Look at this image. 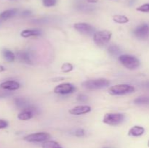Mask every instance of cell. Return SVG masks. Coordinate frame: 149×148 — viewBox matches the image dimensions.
<instances>
[{
    "label": "cell",
    "instance_id": "6da1fadb",
    "mask_svg": "<svg viewBox=\"0 0 149 148\" xmlns=\"http://www.w3.org/2000/svg\"><path fill=\"white\" fill-rule=\"evenodd\" d=\"M110 81L106 78H95L84 81L82 86L87 90H97L109 86Z\"/></svg>",
    "mask_w": 149,
    "mask_h": 148
},
{
    "label": "cell",
    "instance_id": "7a4b0ae2",
    "mask_svg": "<svg viewBox=\"0 0 149 148\" xmlns=\"http://www.w3.org/2000/svg\"><path fill=\"white\" fill-rule=\"evenodd\" d=\"M119 60L124 67L129 70H135L141 65L139 59L130 55H122L119 57Z\"/></svg>",
    "mask_w": 149,
    "mask_h": 148
},
{
    "label": "cell",
    "instance_id": "3957f363",
    "mask_svg": "<svg viewBox=\"0 0 149 148\" xmlns=\"http://www.w3.org/2000/svg\"><path fill=\"white\" fill-rule=\"evenodd\" d=\"M135 90V87L129 84H116L109 89V93L111 95L114 96L125 95L134 92Z\"/></svg>",
    "mask_w": 149,
    "mask_h": 148
},
{
    "label": "cell",
    "instance_id": "277c9868",
    "mask_svg": "<svg viewBox=\"0 0 149 148\" xmlns=\"http://www.w3.org/2000/svg\"><path fill=\"white\" fill-rule=\"evenodd\" d=\"M112 33L109 30H103L95 32L93 35V41L97 46H104L110 41Z\"/></svg>",
    "mask_w": 149,
    "mask_h": 148
},
{
    "label": "cell",
    "instance_id": "5b68a950",
    "mask_svg": "<svg viewBox=\"0 0 149 148\" xmlns=\"http://www.w3.org/2000/svg\"><path fill=\"white\" fill-rule=\"evenodd\" d=\"M125 120V115L122 113H106L103 118V122L109 126H116Z\"/></svg>",
    "mask_w": 149,
    "mask_h": 148
},
{
    "label": "cell",
    "instance_id": "8992f818",
    "mask_svg": "<svg viewBox=\"0 0 149 148\" xmlns=\"http://www.w3.org/2000/svg\"><path fill=\"white\" fill-rule=\"evenodd\" d=\"M50 136V134L47 133V132H37V133H33L27 135L23 138V139L28 142L39 143V142H45L49 140Z\"/></svg>",
    "mask_w": 149,
    "mask_h": 148
},
{
    "label": "cell",
    "instance_id": "52a82bcc",
    "mask_svg": "<svg viewBox=\"0 0 149 148\" xmlns=\"http://www.w3.org/2000/svg\"><path fill=\"white\" fill-rule=\"evenodd\" d=\"M76 90L75 86L70 83H63L54 88V92L58 94H69Z\"/></svg>",
    "mask_w": 149,
    "mask_h": 148
},
{
    "label": "cell",
    "instance_id": "ba28073f",
    "mask_svg": "<svg viewBox=\"0 0 149 148\" xmlns=\"http://www.w3.org/2000/svg\"><path fill=\"white\" fill-rule=\"evenodd\" d=\"M74 28L75 30L79 32L81 34L84 35H92L95 33V29L91 25L86 23H77L74 25Z\"/></svg>",
    "mask_w": 149,
    "mask_h": 148
},
{
    "label": "cell",
    "instance_id": "9c48e42d",
    "mask_svg": "<svg viewBox=\"0 0 149 148\" xmlns=\"http://www.w3.org/2000/svg\"><path fill=\"white\" fill-rule=\"evenodd\" d=\"M133 33L137 38L141 39H145L149 37V24L143 23L135 28Z\"/></svg>",
    "mask_w": 149,
    "mask_h": 148
},
{
    "label": "cell",
    "instance_id": "30bf717a",
    "mask_svg": "<svg viewBox=\"0 0 149 148\" xmlns=\"http://www.w3.org/2000/svg\"><path fill=\"white\" fill-rule=\"evenodd\" d=\"M36 113V109L35 107L29 106V107L23 110L17 115V118L21 120H28L31 119Z\"/></svg>",
    "mask_w": 149,
    "mask_h": 148
},
{
    "label": "cell",
    "instance_id": "8fae6325",
    "mask_svg": "<svg viewBox=\"0 0 149 148\" xmlns=\"http://www.w3.org/2000/svg\"><path fill=\"white\" fill-rule=\"evenodd\" d=\"M92 110V108L89 105H78L69 110V113L73 115H80L87 114Z\"/></svg>",
    "mask_w": 149,
    "mask_h": 148
},
{
    "label": "cell",
    "instance_id": "7c38bea8",
    "mask_svg": "<svg viewBox=\"0 0 149 148\" xmlns=\"http://www.w3.org/2000/svg\"><path fill=\"white\" fill-rule=\"evenodd\" d=\"M16 57L20 62L26 64H32L31 55L29 52L26 51H17L16 52Z\"/></svg>",
    "mask_w": 149,
    "mask_h": 148
},
{
    "label": "cell",
    "instance_id": "4fadbf2b",
    "mask_svg": "<svg viewBox=\"0 0 149 148\" xmlns=\"http://www.w3.org/2000/svg\"><path fill=\"white\" fill-rule=\"evenodd\" d=\"M20 85L16 81H6L0 84V87L8 91H15L20 88Z\"/></svg>",
    "mask_w": 149,
    "mask_h": 148
},
{
    "label": "cell",
    "instance_id": "5bb4252c",
    "mask_svg": "<svg viewBox=\"0 0 149 148\" xmlns=\"http://www.w3.org/2000/svg\"><path fill=\"white\" fill-rule=\"evenodd\" d=\"M145 133V129L141 126H134L131 129H130L128 131V136L138 137L142 136Z\"/></svg>",
    "mask_w": 149,
    "mask_h": 148
},
{
    "label": "cell",
    "instance_id": "9a60e30c",
    "mask_svg": "<svg viewBox=\"0 0 149 148\" xmlns=\"http://www.w3.org/2000/svg\"><path fill=\"white\" fill-rule=\"evenodd\" d=\"M17 12H18V10L16 8L9 9V10H4V12H2L0 14V19L2 20H8V19L11 18V17L16 15Z\"/></svg>",
    "mask_w": 149,
    "mask_h": 148
},
{
    "label": "cell",
    "instance_id": "2e32d148",
    "mask_svg": "<svg viewBox=\"0 0 149 148\" xmlns=\"http://www.w3.org/2000/svg\"><path fill=\"white\" fill-rule=\"evenodd\" d=\"M14 102L17 108H20L23 110L30 106L28 100H26L25 98H23V97H17V98H15L14 100Z\"/></svg>",
    "mask_w": 149,
    "mask_h": 148
},
{
    "label": "cell",
    "instance_id": "e0dca14e",
    "mask_svg": "<svg viewBox=\"0 0 149 148\" xmlns=\"http://www.w3.org/2000/svg\"><path fill=\"white\" fill-rule=\"evenodd\" d=\"M1 54H2V56L4 57V59L6 61H7V62H13L15 59V55L11 50H10V49H4L1 51Z\"/></svg>",
    "mask_w": 149,
    "mask_h": 148
},
{
    "label": "cell",
    "instance_id": "ac0fdd59",
    "mask_svg": "<svg viewBox=\"0 0 149 148\" xmlns=\"http://www.w3.org/2000/svg\"><path fill=\"white\" fill-rule=\"evenodd\" d=\"M42 35V32L39 30H23L20 33V36L23 38H29L31 36H39Z\"/></svg>",
    "mask_w": 149,
    "mask_h": 148
},
{
    "label": "cell",
    "instance_id": "d6986e66",
    "mask_svg": "<svg viewBox=\"0 0 149 148\" xmlns=\"http://www.w3.org/2000/svg\"><path fill=\"white\" fill-rule=\"evenodd\" d=\"M42 148H63L62 146L58 142L55 141L47 140L43 142L42 145Z\"/></svg>",
    "mask_w": 149,
    "mask_h": 148
},
{
    "label": "cell",
    "instance_id": "ffe728a7",
    "mask_svg": "<svg viewBox=\"0 0 149 148\" xmlns=\"http://www.w3.org/2000/svg\"><path fill=\"white\" fill-rule=\"evenodd\" d=\"M113 22L119 24H125L129 22V18L125 15H116L113 17Z\"/></svg>",
    "mask_w": 149,
    "mask_h": 148
},
{
    "label": "cell",
    "instance_id": "44dd1931",
    "mask_svg": "<svg viewBox=\"0 0 149 148\" xmlns=\"http://www.w3.org/2000/svg\"><path fill=\"white\" fill-rule=\"evenodd\" d=\"M108 52L111 56H116L119 55L121 52V49L119 46L116 44H111L108 48Z\"/></svg>",
    "mask_w": 149,
    "mask_h": 148
},
{
    "label": "cell",
    "instance_id": "7402d4cb",
    "mask_svg": "<svg viewBox=\"0 0 149 148\" xmlns=\"http://www.w3.org/2000/svg\"><path fill=\"white\" fill-rule=\"evenodd\" d=\"M134 103L136 104H149V97L147 96H141L137 97L134 100Z\"/></svg>",
    "mask_w": 149,
    "mask_h": 148
},
{
    "label": "cell",
    "instance_id": "603a6c76",
    "mask_svg": "<svg viewBox=\"0 0 149 148\" xmlns=\"http://www.w3.org/2000/svg\"><path fill=\"white\" fill-rule=\"evenodd\" d=\"M73 69H74V66H73L72 64L69 63V62L63 63L61 66V71L63 73H69L72 71Z\"/></svg>",
    "mask_w": 149,
    "mask_h": 148
},
{
    "label": "cell",
    "instance_id": "cb8c5ba5",
    "mask_svg": "<svg viewBox=\"0 0 149 148\" xmlns=\"http://www.w3.org/2000/svg\"><path fill=\"white\" fill-rule=\"evenodd\" d=\"M13 94L11 91L8 90H5L0 87V98H5V97H10Z\"/></svg>",
    "mask_w": 149,
    "mask_h": 148
},
{
    "label": "cell",
    "instance_id": "d4e9b609",
    "mask_svg": "<svg viewBox=\"0 0 149 148\" xmlns=\"http://www.w3.org/2000/svg\"><path fill=\"white\" fill-rule=\"evenodd\" d=\"M43 5L46 7H53L56 4L57 0H42Z\"/></svg>",
    "mask_w": 149,
    "mask_h": 148
},
{
    "label": "cell",
    "instance_id": "484cf974",
    "mask_svg": "<svg viewBox=\"0 0 149 148\" xmlns=\"http://www.w3.org/2000/svg\"><path fill=\"white\" fill-rule=\"evenodd\" d=\"M137 11L142 12H149V4H144L137 8Z\"/></svg>",
    "mask_w": 149,
    "mask_h": 148
},
{
    "label": "cell",
    "instance_id": "4316f807",
    "mask_svg": "<svg viewBox=\"0 0 149 148\" xmlns=\"http://www.w3.org/2000/svg\"><path fill=\"white\" fill-rule=\"evenodd\" d=\"M85 134V131L83 129H78L75 131L74 132V135L77 137H81V136H84Z\"/></svg>",
    "mask_w": 149,
    "mask_h": 148
},
{
    "label": "cell",
    "instance_id": "83f0119b",
    "mask_svg": "<svg viewBox=\"0 0 149 148\" xmlns=\"http://www.w3.org/2000/svg\"><path fill=\"white\" fill-rule=\"evenodd\" d=\"M87 100H88V97H87V95L84 94H79L77 96V100L79 102H85L86 101H87Z\"/></svg>",
    "mask_w": 149,
    "mask_h": 148
},
{
    "label": "cell",
    "instance_id": "f1b7e54d",
    "mask_svg": "<svg viewBox=\"0 0 149 148\" xmlns=\"http://www.w3.org/2000/svg\"><path fill=\"white\" fill-rule=\"evenodd\" d=\"M8 126V122L3 119H0V129H5Z\"/></svg>",
    "mask_w": 149,
    "mask_h": 148
},
{
    "label": "cell",
    "instance_id": "f546056e",
    "mask_svg": "<svg viewBox=\"0 0 149 148\" xmlns=\"http://www.w3.org/2000/svg\"><path fill=\"white\" fill-rule=\"evenodd\" d=\"M31 14V12L30 10H24V11L22 12V15L24 16V17H26V16H29Z\"/></svg>",
    "mask_w": 149,
    "mask_h": 148
},
{
    "label": "cell",
    "instance_id": "4dcf8cb0",
    "mask_svg": "<svg viewBox=\"0 0 149 148\" xmlns=\"http://www.w3.org/2000/svg\"><path fill=\"white\" fill-rule=\"evenodd\" d=\"M87 1H88L89 3H97L98 0H87Z\"/></svg>",
    "mask_w": 149,
    "mask_h": 148
},
{
    "label": "cell",
    "instance_id": "1f68e13d",
    "mask_svg": "<svg viewBox=\"0 0 149 148\" xmlns=\"http://www.w3.org/2000/svg\"><path fill=\"white\" fill-rule=\"evenodd\" d=\"M5 71V68H4V66H2V65H0V73L3 72V71Z\"/></svg>",
    "mask_w": 149,
    "mask_h": 148
},
{
    "label": "cell",
    "instance_id": "d6a6232c",
    "mask_svg": "<svg viewBox=\"0 0 149 148\" xmlns=\"http://www.w3.org/2000/svg\"><path fill=\"white\" fill-rule=\"evenodd\" d=\"M145 86L146 87V88H149V81H147V82L146 83Z\"/></svg>",
    "mask_w": 149,
    "mask_h": 148
},
{
    "label": "cell",
    "instance_id": "836d02e7",
    "mask_svg": "<svg viewBox=\"0 0 149 148\" xmlns=\"http://www.w3.org/2000/svg\"><path fill=\"white\" fill-rule=\"evenodd\" d=\"M147 145H148V147H149V139H148V143H147Z\"/></svg>",
    "mask_w": 149,
    "mask_h": 148
},
{
    "label": "cell",
    "instance_id": "e575fe53",
    "mask_svg": "<svg viewBox=\"0 0 149 148\" xmlns=\"http://www.w3.org/2000/svg\"></svg>",
    "mask_w": 149,
    "mask_h": 148
}]
</instances>
